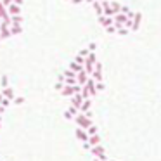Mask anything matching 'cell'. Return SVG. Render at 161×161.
I'll use <instances>...</instances> for the list:
<instances>
[{"label":"cell","mask_w":161,"mask_h":161,"mask_svg":"<svg viewBox=\"0 0 161 161\" xmlns=\"http://www.w3.org/2000/svg\"><path fill=\"white\" fill-rule=\"evenodd\" d=\"M97 94V89H95V80L90 76L89 80H87V83L83 85V89H82V95H83V99H90V97H94Z\"/></svg>","instance_id":"cell-1"},{"label":"cell","mask_w":161,"mask_h":161,"mask_svg":"<svg viewBox=\"0 0 161 161\" xmlns=\"http://www.w3.org/2000/svg\"><path fill=\"white\" fill-rule=\"evenodd\" d=\"M74 123H76V126H80V128H89L90 125H92V118H89L85 113H78L76 116H74V120H73Z\"/></svg>","instance_id":"cell-2"},{"label":"cell","mask_w":161,"mask_h":161,"mask_svg":"<svg viewBox=\"0 0 161 161\" xmlns=\"http://www.w3.org/2000/svg\"><path fill=\"white\" fill-rule=\"evenodd\" d=\"M90 152L95 156V158H99L101 161H107V156H106V151H104V147L101 145V144H97V145H94L92 149H90Z\"/></svg>","instance_id":"cell-3"},{"label":"cell","mask_w":161,"mask_h":161,"mask_svg":"<svg viewBox=\"0 0 161 161\" xmlns=\"http://www.w3.org/2000/svg\"><path fill=\"white\" fill-rule=\"evenodd\" d=\"M74 135H76V139L80 140V142H87L89 140V132L85 130V128H80V126H76V130H74Z\"/></svg>","instance_id":"cell-4"},{"label":"cell","mask_w":161,"mask_h":161,"mask_svg":"<svg viewBox=\"0 0 161 161\" xmlns=\"http://www.w3.org/2000/svg\"><path fill=\"white\" fill-rule=\"evenodd\" d=\"M97 19H99V24H101V26H104V28L111 26V24H114V18H113V16H106V14H102V16H97Z\"/></svg>","instance_id":"cell-5"},{"label":"cell","mask_w":161,"mask_h":161,"mask_svg":"<svg viewBox=\"0 0 161 161\" xmlns=\"http://www.w3.org/2000/svg\"><path fill=\"white\" fill-rule=\"evenodd\" d=\"M89 78H90V74L85 71V68H83L80 73H76V83H80V85H85Z\"/></svg>","instance_id":"cell-6"},{"label":"cell","mask_w":161,"mask_h":161,"mask_svg":"<svg viewBox=\"0 0 161 161\" xmlns=\"http://www.w3.org/2000/svg\"><path fill=\"white\" fill-rule=\"evenodd\" d=\"M126 21H128L126 14H123V12H118V14L114 16V26H116V28H121Z\"/></svg>","instance_id":"cell-7"},{"label":"cell","mask_w":161,"mask_h":161,"mask_svg":"<svg viewBox=\"0 0 161 161\" xmlns=\"http://www.w3.org/2000/svg\"><path fill=\"white\" fill-rule=\"evenodd\" d=\"M70 99H71V106L78 107V109H80V106H82V104H83V101H85V99H83V95H82V92H80V94H74V95H71Z\"/></svg>","instance_id":"cell-8"},{"label":"cell","mask_w":161,"mask_h":161,"mask_svg":"<svg viewBox=\"0 0 161 161\" xmlns=\"http://www.w3.org/2000/svg\"><path fill=\"white\" fill-rule=\"evenodd\" d=\"M80 113V109L78 107H74V106H70L66 111H64V118L66 120H74V116Z\"/></svg>","instance_id":"cell-9"},{"label":"cell","mask_w":161,"mask_h":161,"mask_svg":"<svg viewBox=\"0 0 161 161\" xmlns=\"http://www.w3.org/2000/svg\"><path fill=\"white\" fill-rule=\"evenodd\" d=\"M7 12L11 16H16V14H21V5H18L16 2H12L11 5H7Z\"/></svg>","instance_id":"cell-10"},{"label":"cell","mask_w":161,"mask_h":161,"mask_svg":"<svg viewBox=\"0 0 161 161\" xmlns=\"http://www.w3.org/2000/svg\"><path fill=\"white\" fill-rule=\"evenodd\" d=\"M140 19H142V14H140V12H135V16H133V19H132V31L139 30V26H140Z\"/></svg>","instance_id":"cell-11"},{"label":"cell","mask_w":161,"mask_h":161,"mask_svg":"<svg viewBox=\"0 0 161 161\" xmlns=\"http://www.w3.org/2000/svg\"><path fill=\"white\" fill-rule=\"evenodd\" d=\"M0 92H2V95H4V97H7V99H11V101H14V97H16V94H14V89H11V87L0 89Z\"/></svg>","instance_id":"cell-12"},{"label":"cell","mask_w":161,"mask_h":161,"mask_svg":"<svg viewBox=\"0 0 161 161\" xmlns=\"http://www.w3.org/2000/svg\"><path fill=\"white\" fill-rule=\"evenodd\" d=\"M92 5H94V9H95V14H97V16H102V14H104V7L101 5V2H99V0H94V2H92Z\"/></svg>","instance_id":"cell-13"},{"label":"cell","mask_w":161,"mask_h":161,"mask_svg":"<svg viewBox=\"0 0 161 161\" xmlns=\"http://www.w3.org/2000/svg\"><path fill=\"white\" fill-rule=\"evenodd\" d=\"M90 107H92V101L90 99H85L83 104L80 106V113H87V111H90Z\"/></svg>","instance_id":"cell-14"},{"label":"cell","mask_w":161,"mask_h":161,"mask_svg":"<svg viewBox=\"0 0 161 161\" xmlns=\"http://www.w3.org/2000/svg\"><path fill=\"white\" fill-rule=\"evenodd\" d=\"M11 33H12V36L21 35V33H23V26H21V24H11Z\"/></svg>","instance_id":"cell-15"},{"label":"cell","mask_w":161,"mask_h":161,"mask_svg":"<svg viewBox=\"0 0 161 161\" xmlns=\"http://www.w3.org/2000/svg\"><path fill=\"white\" fill-rule=\"evenodd\" d=\"M70 70H73L74 73H80L82 70H83V64H78L76 61H73L71 64H70Z\"/></svg>","instance_id":"cell-16"},{"label":"cell","mask_w":161,"mask_h":161,"mask_svg":"<svg viewBox=\"0 0 161 161\" xmlns=\"http://www.w3.org/2000/svg\"><path fill=\"white\" fill-rule=\"evenodd\" d=\"M89 142H90V145L94 147V145H97V144H101V137L95 133V135H90L89 137Z\"/></svg>","instance_id":"cell-17"},{"label":"cell","mask_w":161,"mask_h":161,"mask_svg":"<svg viewBox=\"0 0 161 161\" xmlns=\"http://www.w3.org/2000/svg\"><path fill=\"white\" fill-rule=\"evenodd\" d=\"M11 24H23V16L21 14L11 16Z\"/></svg>","instance_id":"cell-18"},{"label":"cell","mask_w":161,"mask_h":161,"mask_svg":"<svg viewBox=\"0 0 161 161\" xmlns=\"http://www.w3.org/2000/svg\"><path fill=\"white\" fill-rule=\"evenodd\" d=\"M5 87H9V76L7 74H4L0 78V89H5Z\"/></svg>","instance_id":"cell-19"},{"label":"cell","mask_w":161,"mask_h":161,"mask_svg":"<svg viewBox=\"0 0 161 161\" xmlns=\"http://www.w3.org/2000/svg\"><path fill=\"white\" fill-rule=\"evenodd\" d=\"M111 7H113V11H116V12H121V4H118V2H111Z\"/></svg>","instance_id":"cell-20"},{"label":"cell","mask_w":161,"mask_h":161,"mask_svg":"<svg viewBox=\"0 0 161 161\" xmlns=\"http://www.w3.org/2000/svg\"><path fill=\"white\" fill-rule=\"evenodd\" d=\"M87 132H89V135H95V133H97V126L92 123V125H90L89 128H87Z\"/></svg>","instance_id":"cell-21"},{"label":"cell","mask_w":161,"mask_h":161,"mask_svg":"<svg viewBox=\"0 0 161 161\" xmlns=\"http://www.w3.org/2000/svg\"><path fill=\"white\" fill-rule=\"evenodd\" d=\"M76 78H64V85H74Z\"/></svg>","instance_id":"cell-22"},{"label":"cell","mask_w":161,"mask_h":161,"mask_svg":"<svg viewBox=\"0 0 161 161\" xmlns=\"http://www.w3.org/2000/svg\"><path fill=\"white\" fill-rule=\"evenodd\" d=\"M74 61H76L78 64H85V57H83V55H80V54L74 57Z\"/></svg>","instance_id":"cell-23"},{"label":"cell","mask_w":161,"mask_h":161,"mask_svg":"<svg viewBox=\"0 0 161 161\" xmlns=\"http://www.w3.org/2000/svg\"><path fill=\"white\" fill-rule=\"evenodd\" d=\"M106 31H107V33H116V31H118V28H116L114 24H111V26H107V28H106Z\"/></svg>","instance_id":"cell-24"},{"label":"cell","mask_w":161,"mask_h":161,"mask_svg":"<svg viewBox=\"0 0 161 161\" xmlns=\"http://www.w3.org/2000/svg\"><path fill=\"white\" fill-rule=\"evenodd\" d=\"M62 87H64V82L57 80V82H55V90H62Z\"/></svg>","instance_id":"cell-25"},{"label":"cell","mask_w":161,"mask_h":161,"mask_svg":"<svg viewBox=\"0 0 161 161\" xmlns=\"http://www.w3.org/2000/svg\"><path fill=\"white\" fill-rule=\"evenodd\" d=\"M95 89H97V92L104 90V83H102V82H95Z\"/></svg>","instance_id":"cell-26"},{"label":"cell","mask_w":161,"mask_h":161,"mask_svg":"<svg viewBox=\"0 0 161 161\" xmlns=\"http://www.w3.org/2000/svg\"><path fill=\"white\" fill-rule=\"evenodd\" d=\"M23 102H24V99H23V97H14V104H18V106H21Z\"/></svg>","instance_id":"cell-27"},{"label":"cell","mask_w":161,"mask_h":161,"mask_svg":"<svg viewBox=\"0 0 161 161\" xmlns=\"http://www.w3.org/2000/svg\"><path fill=\"white\" fill-rule=\"evenodd\" d=\"M89 54H90V50H89V49H83V50H80V55H83V57H87Z\"/></svg>","instance_id":"cell-28"},{"label":"cell","mask_w":161,"mask_h":161,"mask_svg":"<svg viewBox=\"0 0 161 161\" xmlns=\"http://www.w3.org/2000/svg\"><path fill=\"white\" fill-rule=\"evenodd\" d=\"M0 2H2V4H4V5H5V7H7V5H11V4H12V2H14V0H0Z\"/></svg>","instance_id":"cell-29"},{"label":"cell","mask_w":161,"mask_h":161,"mask_svg":"<svg viewBox=\"0 0 161 161\" xmlns=\"http://www.w3.org/2000/svg\"><path fill=\"white\" fill-rule=\"evenodd\" d=\"M95 47H97L95 43H90V45H89V50H90V52H94V50H95Z\"/></svg>","instance_id":"cell-30"},{"label":"cell","mask_w":161,"mask_h":161,"mask_svg":"<svg viewBox=\"0 0 161 161\" xmlns=\"http://www.w3.org/2000/svg\"><path fill=\"white\" fill-rule=\"evenodd\" d=\"M73 4H82V2H83V0H71Z\"/></svg>","instance_id":"cell-31"},{"label":"cell","mask_w":161,"mask_h":161,"mask_svg":"<svg viewBox=\"0 0 161 161\" xmlns=\"http://www.w3.org/2000/svg\"><path fill=\"white\" fill-rule=\"evenodd\" d=\"M94 161H101V160H99V158H95V156H94Z\"/></svg>","instance_id":"cell-32"},{"label":"cell","mask_w":161,"mask_h":161,"mask_svg":"<svg viewBox=\"0 0 161 161\" xmlns=\"http://www.w3.org/2000/svg\"><path fill=\"white\" fill-rule=\"evenodd\" d=\"M0 40H4V38H2V33H0Z\"/></svg>","instance_id":"cell-33"},{"label":"cell","mask_w":161,"mask_h":161,"mask_svg":"<svg viewBox=\"0 0 161 161\" xmlns=\"http://www.w3.org/2000/svg\"><path fill=\"white\" fill-rule=\"evenodd\" d=\"M0 23H2V19H0Z\"/></svg>","instance_id":"cell-34"},{"label":"cell","mask_w":161,"mask_h":161,"mask_svg":"<svg viewBox=\"0 0 161 161\" xmlns=\"http://www.w3.org/2000/svg\"><path fill=\"white\" fill-rule=\"evenodd\" d=\"M70 2H71V0H70Z\"/></svg>","instance_id":"cell-35"},{"label":"cell","mask_w":161,"mask_h":161,"mask_svg":"<svg viewBox=\"0 0 161 161\" xmlns=\"http://www.w3.org/2000/svg\"><path fill=\"white\" fill-rule=\"evenodd\" d=\"M99 2H101V0H99Z\"/></svg>","instance_id":"cell-36"},{"label":"cell","mask_w":161,"mask_h":161,"mask_svg":"<svg viewBox=\"0 0 161 161\" xmlns=\"http://www.w3.org/2000/svg\"><path fill=\"white\" fill-rule=\"evenodd\" d=\"M0 125H2V123H0Z\"/></svg>","instance_id":"cell-37"}]
</instances>
